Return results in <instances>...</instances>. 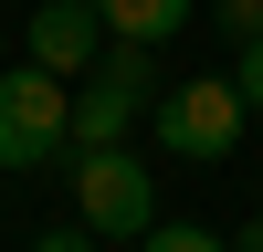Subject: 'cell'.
Returning <instances> with one entry per match:
<instances>
[{
    "mask_svg": "<svg viewBox=\"0 0 263 252\" xmlns=\"http://www.w3.org/2000/svg\"><path fill=\"white\" fill-rule=\"evenodd\" d=\"M232 252H263V210H253V221H242V231H232Z\"/></svg>",
    "mask_w": 263,
    "mask_h": 252,
    "instance_id": "obj_11",
    "label": "cell"
},
{
    "mask_svg": "<svg viewBox=\"0 0 263 252\" xmlns=\"http://www.w3.org/2000/svg\"><path fill=\"white\" fill-rule=\"evenodd\" d=\"M105 53V21L95 0H32V32H21V63H42L53 84H84Z\"/></svg>",
    "mask_w": 263,
    "mask_h": 252,
    "instance_id": "obj_5",
    "label": "cell"
},
{
    "mask_svg": "<svg viewBox=\"0 0 263 252\" xmlns=\"http://www.w3.org/2000/svg\"><path fill=\"white\" fill-rule=\"evenodd\" d=\"M63 179L95 242H147L158 231V179H147L137 147H63Z\"/></svg>",
    "mask_w": 263,
    "mask_h": 252,
    "instance_id": "obj_1",
    "label": "cell"
},
{
    "mask_svg": "<svg viewBox=\"0 0 263 252\" xmlns=\"http://www.w3.org/2000/svg\"><path fill=\"white\" fill-rule=\"evenodd\" d=\"M242 84L232 74H190V84H168L158 105H147V137L168 147V158H190V168H211V158H232L242 147Z\"/></svg>",
    "mask_w": 263,
    "mask_h": 252,
    "instance_id": "obj_2",
    "label": "cell"
},
{
    "mask_svg": "<svg viewBox=\"0 0 263 252\" xmlns=\"http://www.w3.org/2000/svg\"><path fill=\"white\" fill-rule=\"evenodd\" d=\"M74 147V84H53L42 63L0 74V168H53Z\"/></svg>",
    "mask_w": 263,
    "mask_h": 252,
    "instance_id": "obj_4",
    "label": "cell"
},
{
    "mask_svg": "<svg viewBox=\"0 0 263 252\" xmlns=\"http://www.w3.org/2000/svg\"><path fill=\"white\" fill-rule=\"evenodd\" d=\"M232 84H242V105H263V42H242V63H232Z\"/></svg>",
    "mask_w": 263,
    "mask_h": 252,
    "instance_id": "obj_9",
    "label": "cell"
},
{
    "mask_svg": "<svg viewBox=\"0 0 263 252\" xmlns=\"http://www.w3.org/2000/svg\"><path fill=\"white\" fill-rule=\"evenodd\" d=\"M95 21H105V42H179V21H190V0H95Z\"/></svg>",
    "mask_w": 263,
    "mask_h": 252,
    "instance_id": "obj_6",
    "label": "cell"
},
{
    "mask_svg": "<svg viewBox=\"0 0 263 252\" xmlns=\"http://www.w3.org/2000/svg\"><path fill=\"white\" fill-rule=\"evenodd\" d=\"M147 105H158V53L147 42H105L84 95H74V147H126V126H147Z\"/></svg>",
    "mask_w": 263,
    "mask_h": 252,
    "instance_id": "obj_3",
    "label": "cell"
},
{
    "mask_svg": "<svg viewBox=\"0 0 263 252\" xmlns=\"http://www.w3.org/2000/svg\"><path fill=\"white\" fill-rule=\"evenodd\" d=\"M221 32L232 42H263V0H221Z\"/></svg>",
    "mask_w": 263,
    "mask_h": 252,
    "instance_id": "obj_8",
    "label": "cell"
},
{
    "mask_svg": "<svg viewBox=\"0 0 263 252\" xmlns=\"http://www.w3.org/2000/svg\"><path fill=\"white\" fill-rule=\"evenodd\" d=\"M137 252H232V242H221V231H200V221H158Z\"/></svg>",
    "mask_w": 263,
    "mask_h": 252,
    "instance_id": "obj_7",
    "label": "cell"
},
{
    "mask_svg": "<svg viewBox=\"0 0 263 252\" xmlns=\"http://www.w3.org/2000/svg\"><path fill=\"white\" fill-rule=\"evenodd\" d=\"M32 252H95V231H42Z\"/></svg>",
    "mask_w": 263,
    "mask_h": 252,
    "instance_id": "obj_10",
    "label": "cell"
}]
</instances>
